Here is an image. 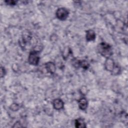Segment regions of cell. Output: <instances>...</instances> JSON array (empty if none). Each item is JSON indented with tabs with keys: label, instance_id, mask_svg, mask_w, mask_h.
<instances>
[{
	"label": "cell",
	"instance_id": "obj_1",
	"mask_svg": "<svg viewBox=\"0 0 128 128\" xmlns=\"http://www.w3.org/2000/svg\"><path fill=\"white\" fill-rule=\"evenodd\" d=\"M98 50L101 55L106 58H109L112 54L111 46L105 42L100 44L98 46Z\"/></svg>",
	"mask_w": 128,
	"mask_h": 128
},
{
	"label": "cell",
	"instance_id": "obj_2",
	"mask_svg": "<svg viewBox=\"0 0 128 128\" xmlns=\"http://www.w3.org/2000/svg\"><path fill=\"white\" fill-rule=\"evenodd\" d=\"M40 60L39 52L36 50H33L30 52L28 58V61L30 64L32 65H38Z\"/></svg>",
	"mask_w": 128,
	"mask_h": 128
},
{
	"label": "cell",
	"instance_id": "obj_3",
	"mask_svg": "<svg viewBox=\"0 0 128 128\" xmlns=\"http://www.w3.org/2000/svg\"><path fill=\"white\" fill-rule=\"evenodd\" d=\"M68 15V12L65 8H61L58 9L56 12V16L60 20H64L66 19Z\"/></svg>",
	"mask_w": 128,
	"mask_h": 128
},
{
	"label": "cell",
	"instance_id": "obj_4",
	"mask_svg": "<svg viewBox=\"0 0 128 128\" xmlns=\"http://www.w3.org/2000/svg\"><path fill=\"white\" fill-rule=\"evenodd\" d=\"M64 104V102L60 98L55 99L52 102L54 108L57 110H60L63 108Z\"/></svg>",
	"mask_w": 128,
	"mask_h": 128
},
{
	"label": "cell",
	"instance_id": "obj_5",
	"mask_svg": "<svg viewBox=\"0 0 128 128\" xmlns=\"http://www.w3.org/2000/svg\"><path fill=\"white\" fill-rule=\"evenodd\" d=\"M104 66L106 70L112 72L114 66V64L113 60L111 58H107V60L104 64Z\"/></svg>",
	"mask_w": 128,
	"mask_h": 128
},
{
	"label": "cell",
	"instance_id": "obj_6",
	"mask_svg": "<svg viewBox=\"0 0 128 128\" xmlns=\"http://www.w3.org/2000/svg\"><path fill=\"white\" fill-rule=\"evenodd\" d=\"M45 67L47 71L50 74H54L56 70L55 64L52 62H48L46 64Z\"/></svg>",
	"mask_w": 128,
	"mask_h": 128
},
{
	"label": "cell",
	"instance_id": "obj_7",
	"mask_svg": "<svg viewBox=\"0 0 128 128\" xmlns=\"http://www.w3.org/2000/svg\"><path fill=\"white\" fill-rule=\"evenodd\" d=\"M96 38V34L94 30H90L86 32V39L88 41H92Z\"/></svg>",
	"mask_w": 128,
	"mask_h": 128
},
{
	"label": "cell",
	"instance_id": "obj_8",
	"mask_svg": "<svg viewBox=\"0 0 128 128\" xmlns=\"http://www.w3.org/2000/svg\"><path fill=\"white\" fill-rule=\"evenodd\" d=\"M78 106L82 110H84L86 109L88 106V102L86 98H81L78 100Z\"/></svg>",
	"mask_w": 128,
	"mask_h": 128
},
{
	"label": "cell",
	"instance_id": "obj_9",
	"mask_svg": "<svg viewBox=\"0 0 128 128\" xmlns=\"http://www.w3.org/2000/svg\"><path fill=\"white\" fill-rule=\"evenodd\" d=\"M75 126L78 128H83L86 127L84 120L82 118H78L76 120Z\"/></svg>",
	"mask_w": 128,
	"mask_h": 128
},
{
	"label": "cell",
	"instance_id": "obj_10",
	"mask_svg": "<svg viewBox=\"0 0 128 128\" xmlns=\"http://www.w3.org/2000/svg\"><path fill=\"white\" fill-rule=\"evenodd\" d=\"M80 66H81L82 68L84 69H87L89 67V64H88V62H86V60H82V61L80 60Z\"/></svg>",
	"mask_w": 128,
	"mask_h": 128
},
{
	"label": "cell",
	"instance_id": "obj_11",
	"mask_svg": "<svg viewBox=\"0 0 128 128\" xmlns=\"http://www.w3.org/2000/svg\"><path fill=\"white\" fill-rule=\"evenodd\" d=\"M80 60H78L76 58H74V60H72V64L76 68H78L80 66Z\"/></svg>",
	"mask_w": 128,
	"mask_h": 128
},
{
	"label": "cell",
	"instance_id": "obj_12",
	"mask_svg": "<svg viewBox=\"0 0 128 128\" xmlns=\"http://www.w3.org/2000/svg\"><path fill=\"white\" fill-rule=\"evenodd\" d=\"M120 68L119 66H114V68H113V70H112V72L113 73V74H118V72H120Z\"/></svg>",
	"mask_w": 128,
	"mask_h": 128
},
{
	"label": "cell",
	"instance_id": "obj_13",
	"mask_svg": "<svg viewBox=\"0 0 128 128\" xmlns=\"http://www.w3.org/2000/svg\"><path fill=\"white\" fill-rule=\"evenodd\" d=\"M5 2H6L7 4H8L10 5H14L16 4V2L14 0H6Z\"/></svg>",
	"mask_w": 128,
	"mask_h": 128
},
{
	"label": "cell",
	"instance_id": "obj_14",
	"mask_svg": "<svg viewBox=\"0 0 128 128\" xmlns=\"http://www.w3.org/2000/svg\"><path fill=\"white\" fill-rule=\"evenodd\" d=\"M12 110H16L18 109V104H13L12 106V107L10 108Z\"/></svg>",
	"mask_w": 128,
	"mask_h": 128
},
{
	"label": "cell",
	"instance_id": "obj_15",
	"mask_svg": "<svg viewBox=\"0 0 128 128\" xmlns=\"http://www.w3.org/2000/svg\"><path fill=\"white\" fill-rule=\"evenodd\" d=\"M5 70L4 68H0V76H1V77H2L3 76H4V74H5Z\"/></svg>",
	"mask_w": 128,
	"mask_h": 128
}]
</instances>
